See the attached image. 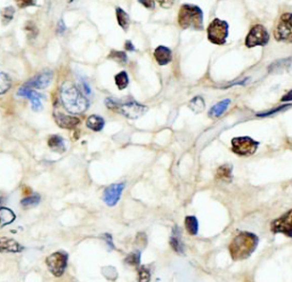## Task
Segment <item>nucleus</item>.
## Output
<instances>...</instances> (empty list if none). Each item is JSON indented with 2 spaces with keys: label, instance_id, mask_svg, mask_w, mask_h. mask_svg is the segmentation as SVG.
Segmentation results:
<instances>
[{
  "label": "nucleus",
  "instance_id": "obj_1",
  "mask_svg": "<svg viewBox=\"0 0 292 282\" xmlns=\"http://www.w3.org/2000/svg\"><path fill=\"white\" fill-rule=\"evenodd\" d=\"M258 243L259 239L255 233L242 231L228 245V252L234 261H243L254 254Z\"/></svg>",
  "mask_w": 292,
  "mask_h": 282
},
{
  "label": "nucleus",
  "instance_id": "obj_2",
  "mask_svg": "<svg viewBox=\"0 0 292 282\" xmlns=\"http://www.w3.org/2000/svg\"><path fill=\"white\" fill-rule=\"evenodd\" d=\"M61 101L65 109L71 113H84L88 109L87 98L82 95L73 83L66 82L62 85Z\"/></svg>",
  "mask_w": 292,
  "mask_h": 282
},
{
  "label": "nucleus",
  "instance_id": "obj_3",
  "mask_svg": "<svg viewBox=\"0 0 292 282\" xmlns=\"http://www.w3.org/2000/svg\"><path fill=\"white\" fill-rule=\"evenodd\" d=\"M177 21L179 26L183 29L200 31L203 29V12L201 11L200 7L185 4L181 6Z\"/></svg>",
  "mask_w": 292,
  "mask_h": 282
},
{
  "label": "nucleus",
  "instance_id": "obj_4",
  "mask_svg": "<svg viewBox=\"0 0 292 282\" xmlns=\"http://www.w3.org/2000/svg\"><path fill=\"white\" fill-rule=\"evenodd\" d=\"M105 104L110 110L118 112V113L122 114L126 118L129 119H138L139 117H142L147 110L145 105L139 104L136 101H126L121 103L110 97L106 98Z\"/></svg>",
  "mask_w": 292,
  "mask_h": 282
},
{
  "label": "nucleus",
  "instance_id": "obj_5",
  "mask_svg": "<svg viewBox=\"0 0 292 282\" xmlns=\"http://www.w3.org/2000/svg\"><path fill=\"white\" fill-rule=\"evenodd\" d=\"M206 34H208V40L214 45H224L226 44L228 37V24L227 22L215 19L209 24L206 29Z\"/></svg>",
  "mask_w": 292,
  "mask_h": 282
},
{
  "label": "nucleus",
  "instance_id": "obj_6",
  "mask_svg": "<svg viewBox=\"0 0 292 282\" xmlns=\"http://www.w3.org/2000/svg\"><path fill=\"white\" fill-rule=\"evenodd\" d=\"M232 151L240 156H250L256 153L259 143L249 136L234 137L231 142Z\"/></svg>",
  "mask_w": 292,
  "mask_h": 282
},
{
  "label": "nucleus",
  "instance_id": "obj_7",
  "mask_svg": "<svg viewBox=\"0 0 292 282\" xmlns=\"http://www.w3.org/2000/svg\"><path fill=\"white\" fill-rule=\"evenodd\" d=\"M274 37L276 42L292 43V14L285 13L277 22V25L274 30Z\"/></svg>",
  "mask_w": 292,
  "mask_h": 282
},
{
  "label": "nucleus",
  "instance_id": "obj_8",
  "mask_svg": "<svg viewBox=\"0 0 292 282\" xmlns=\"http://www.w3.org/2000/svg\"><path fill=\"white\" fill-rule=\"evenodd\" d=\"M269 42V34L265 26L262 24H256L250 29L246 34L244 44L248 48H254L256 46H266Z\"/></svg>",
  "mask_w": 292,
  "mask_h": 282
},
{
  "label": "nucleus",
  "instance_id": "obj_9",
  "mask_svg": "<svg viewBox=\"0 0 292 282\" xmlns=\"http://www.w3.org/2000/svg\"><path fill=\"white\" fill-rule=\"evenodd\" d=\"M48 270L54 276H62L67 265V254L64 252H56L46 258Z\"/></svg>",
  "mask_w": 292,
  "mask_h": 282
},
{
  "label": "nucleus",
  "instance_id": "obj_10",
  "mask_svg": "<svg viewBox=\"0 0 292 282\" xmlns=\"http://www.w3.org/2000/svg\"><path fill=\"white\" fill-rule=\"evenodd\" d=\"M272 233H280L292 239V209L271 223Z\"/></svg>",
  "mask_w": 292,
  "mask_h": 282
},
{
  "label": "nucleus",
  "instance_id": "obj_11",
  "mask_svg": "<svg viewBox=\"0 0 292 282\" xmlns=\"http://www.w3.org/2000/svg\"><path fill=\"white\" fill-rule=\"evenodd\" d=\"M52 80H53V71L46 70L43 71L41 73L34 75L33 78H31L29 82H26L24 84V86L32 89H44L51 85Z\"/></svg>",
  "mask_w": 292,
  "mask_h": 282
},
{
  "label": "nucleus",
  "instance_id": "obj_12",
  "mask_svg": "<svg viewBox=\"0 0 292 282\" xmlns=\"http://www.w3.org/2000/svg\"><path fill=\"white\" fill-rule=\"evenodd\" d=\"M124 183H116V184H112L109 187H106L103 194V200L104 203L112 207L118 204V201L121 196V193L124 190Z\"/></svg>",
  "mask_w": 292,
  "mask_h": 282
},
{
  "label": "nucleus",
  "instance_id": "obj_13",
  "mask_svg": "<svg viewBox=\"0 0 292 282\" xmlns=\"http://www.w3.org/2000/svg\"><path fill=\"white\" fill-rule=\"evenodd\" d=\"M17 95L29 98L30 102H31V106H32V109L34 111H38L43 107V104H41V97L43 96L40 95L39 93L35 92L34 89H32V88H29L23 85V86L19 89V92H17Z\"/></svg>",
  "mask_w": 292,
  "mask_h": 282
},
{
  "label": "nucleus",
  "instance_id": "obj_14",
  "mask_svg": "<svg viewBox=\"0 0 292 282\" xmlns=\"http://www.w3.org/2000/svg\"><path fill=\"white\" fill-rule=\"evenodd\" d=\"M54 118H55V122L58 126L64 129H73L80 124L79 118L71 117V115L61 113V112H55V113H54Z\"/></svg>",
  "mask_w": 292,
  "mask_h": 282
},
{
  "label": "nucleus",
  "instance_id": "obj_15",
  "mask_svg": "<svg viewBox=\"0 0 292 282\" xmlns=\"http://www.w3.org/2000/svg\"><path fill=\"white\" fill-rule=\"evenodd\" d=\"M23 249V246L14 239L0 238V253H21Z\"/></svg>",
  "mask_w": 292,
  "mask_h": 282
},
{
  "label": "nucleus",
  "instance_id": "obj_16",
  "mask_svg": "<svg viewBox=\"0 0 292 282\" xmlns=\"http://www.w3.org/2000/svg\"><path fill=\"white\" fill-rule=\"evenodd\" d=\"M154 57L158 64L167 65L173 60V53L168 47L158 46L154 51Z\"/></svg>",
  "mask_w": 292,
  "mask_h": 282
},
{
  "label": "nucleus",
  "instance_id": "obj_17",
  "mask_svg": "<svg viewBox=\"0 0 292 282\" xmlns=\"http://www.w3.org/2000/svg\"><path fill=\"white\" fill-rule=\"evenodd\" d=\"M170 246H172V248L177 254H184V245L182 241L181 230H179V227L177 226H175L173 230L172 238H170Z\"/></svg>",
  "mask_w": 292,
  "mask_h": 282
},
{
  "label": "nucleus",
  "instance_id": "obj_18",
  "mask_svg": "<svg viewBox=\"0 0 292 282\" xmlns=\"http://www.w3.org/2000/svg\"><path fill=\"white\" fill-rule=\"evenodd\" d=\"M230 104H231V100H228V98H226V100L221 101L219 103H217V104H215L209 111V113H208L209 117H211V118H219L221 115H223L224 113H225V111L227 110V107Z\"/></svg>",
  "mask_w": 292,
  "mask_h": 282
},
{
  "label": "nucleus",
  "instance_id": "obj_19",
  "mask_svg": "<svg viewBox=\"0 0 292 282\" xmlns=\"http://www.w3.org/2000/svg\"><path fill=\"white\" fill-rule=\"evenodd\" d=\"M86 125L89 129H92L94 132H101L105 126V120L101 115L93 114L91 117H88Z\"/></svg>",
  "mask_w": 292,
  "mask_h": 282
},
{
  "label": "nucleus",
  "instance_id": "obj_20",
  "mask_svg": "<svg viewBox=\"0 0 292 282\" xmlns=\"http://www.w3.org/2000/svg\"><path fill=\"white\" fill-rule=\"evenodd\" d=\"M48 146L51 147L53 151L57 152V153H63L66 150L64 140L58 135H53L49 137L48 140Z\"/></svg>",
  "mask_w": 292,
  "mask_h": 282
},
{
  "label": "nucleus",
  "instance_id": "obj_21",
  "mask_svg": "<svg viewBox=\"0 0 292 282\" xmlns=\"http://www.w3.org/2000/svg\"><path fill=\"white\" fill-rule=\"evenodd\" d=\"M216 177L217 180L222 182L230 183L233 178L232 174V166L231 165H223L217 169V173H216Z\"/></svg>",
  "mask_w": 292,
  "mask_h": 282
},
{
  "label": "nucleus",
  "instance_id": "obj_22",
  "mask_svg": "<svg viewBox=\"0 0 292 282\" xmlns=\"http://www.w3.org/2000/svg\"><path fill=\"white\" fill-rule=\"evenodd\" d=\"M15 214L12 212L10 208H2L0 207V226L10 225L15 221Z\"/></svg>",
  "mask_w": 292,
  "mask_h": 282
},
{
  "label": "nucleus",
  "instance_id": "obj_23",
  "mask_svg": "<svg viewBox=\"0 0 292 282\" xmlns=\"http://www.w3.org/2000/svg\"><path fill=\"white\" fill-rule=\"evenodd\" d=\"M115 13H116V20H118V23L120 25V28L123 29L124 31H127L129 28V25H130L129 15L122 10V8H120V7H116Z\"/></svg>",
  "mask_w": 292,
  "mask_h": 282
},
{
  "label": "nucleus",
  "instance_id": "obj_24",
  "mask_svg": "<svg viewBox=\"0 0 292 282\" xmlns=\"http://www.w3.org/2000/svg\"><path fill=\"white\" fill-rule=\"evenodd\" d=\"M185 229L188 234L196 235L199 232V222L195 216H186L185 217Z\"/></svg>",
  "mask_w": 292,
  "mask_h": 282
},
{
  "label": "nucleus",
  "instance_id": "obj_25",
  "mask_svg": "<svg viewBox=\"0 0 292 282\" xmlns=\"http://www.w3.org/2000/svg\"><path fill=\"white\" fill-rule=\"evenodd\" d=\"M40 195L38 193H34V194H31L29 196H25L24 199L21 200V206L25 209L28 208H32L35 207L39 203H40Z\"/></svg>",
  "mask_w": 292,
  "mask_h": 282
},
{
  "label": "nucleus",
  "instance_id": "obj_26",
  "mask_svg": "<svg viewBox=\"0 0 292 282\" xmlns=\"http://www.w3.org/2000/svg\"><path fill=\"white\" fill-rule=\"evenodd\" d=\"M115 85L116 87L119 88V91H123V89L128 86L129 84V77L126 71H121L120 73H118L114 77Z\"/></svg>",
  "mask_w": 292,
  "mask_h": 282
},
{
  "label": "nucleus",
  "instance_id": "obj_27",
  "mask_svg": "<svg viewBox=\"0 0 292 282\" xmlns=\"http://www.w3.org/2000/svg\"><path fill=\"white\" fill-rule=\"evenodd\" d=\"M188 106H190V109L193 112H195V113H200V112H202V111L204 110L205 103L203 101V98L200 97V96H196L194 98H192V101L190 102V104H188Z\"/></svg>",
  "mask_w": 292,
  "mask_h": 282
},
{
  "label": "nucleus",
  "instance_id": "obj_28",
  "mask_svg": "<svg viewBox=\"0 0 292 282\" xmlns=\"http://www.w3.org/2000/svg\"><path fill=\"white\" fill-rule=\"evenodd\" d=\"M292 65V57H289V59H284V60H280L276 61L275 63H273L271 66H269V71H283L289 69Z\"/></svg>",
  "mask_w": 292,
  "mask_h": 282
},
{
  "label": "nucleus",
  "instance_id": "obj_29",
  "mask_svg": "<svg viewBox=\"0 0 292 282\" xmlns=\"http://www.w3.org/2000/svg\"><path fill=\"white\" fill-rule=\"evenodd\" d=\"M109 60H113L114 62H118L119 64H126L128 61V56L127 54L124 52H120V51H112L109 56H107Z\"/></svg>",
  "mask_w": 292,
  "mask_h": 282
},
{
  "label": "nucleus",
  "instance_id": "obj_30",
  "mask_svg": "<svg viewBox=\"0 0 292 282\" xmlns=\"http://www.w3.org/2000/svg\"><path fill=\"white\" fill-rule=\"evenodd\" d=\"M12 86V80L8 77V74L0 72V95L8 92V89Z\"/></svg>",
  "mask_w": 292,
  "mask_h": 282
},
{
  "label": "nucleus",
  "instance_id": "obj_31",
  "mask_svg": "<svg viewBox=\"0 0 292 282\" xmlns=\"http://www.w3.org/2000/svg\"><path fill=\"white\" fill-rule=\"evenodd\" d=\"M14 14H15L14 7L8 6V7L4 8V10L2 11L3 24H4V25H7L8 23H10V22L13 20V17H14Z\"/></svg>",
  "mask_w": 292,
  "mask_h": 282
},
{
  "label": "nucleus",
  "instance_id": "obj_32",
  "mask_svg": "<svg viewBox=\"0 0 292 282\" xmlns=\"http://www.w3.org/2000/svg\"><path fill=\"white\" fill-rule=\"evenodd\" d=\"M124 263L130 266H139V264H141V253L136 252L129 254L128 256L126 257Z\"/></svg>",
  "mask_w": 292,
  "mask_h": 282
},
{
  "label": "nucleus",
  "instance_id": "obj_33",
  "mask_svg": "<svg viewBox=\"0 0 292 282\" xmlns=\"http://www.w3.org/2000/svg\"><path fill=\"white\" fill-rule=\"evenodd\" d=\"M151 272L146 266H141L138 271V282H150Z\"/></svg>",
  "mask_w": 292,
  "mask_h": 282
},
{
  "label": "nucleus",
  "instance_id": "obj_34",
  "mask_svg": "<svg viewBox=\"0 0 292 282\" xmlns=\"http://www.w3.org/2000/svg\"><path fill=\"white\" fill-rule=\"evenodd\" d=\"M286 107H290V105H284V106H278L277 109H273V110H269V111H267V112H264V113H259V114H257L258 117H267V115H271V114H273V113H276V112H278V111H281V110H283V109H286Z\"/></svg>",
  "mask_w": 292,
  "mask_h": 282
},
{
  "label": "nucleus",
  "instance_id": "obj_35",
  "mask_svg": "<svg viewBox=\"0 0 292 282\" xmlns=\"http://www.w3.org/2000/svg\"><path fill=\"white\" fill-rule=\"evenodd\" d=\"M138 3L142 4L145 8H149V10H153L155 7V0H138Z\"/></svg>",
  "mask_w": 292,
  "mask_h": 282
},
{
  "label": "nucleus",
  "instance_id": "obj_36",
  "mask_svg": "<svg viewBox=\"0 0 292 282\" xmlns=\"http://www.w3.org/2000/svg\"><path fill=\"white\" fill-rule=\"evenodd\" d=\"M16 4L21 8H25V7L32 6L34 4V0H16Z\"/></svg>",
  "mask_w": 292,
  "mask_h": 282
},
{
  "label": "nucleus",
  "instance_id": "obj_37",
  "mask_svg": "<svg viewBox=\"0 0 292 282\" xmlns=\"http://www.w3.org/2000/svg\"><path fill=\"white\" fill-rule=\"evenodd\" d=\"M156 2L159 3V5L162 7V8H165V10H168V8L172 7L174 5V3H175V0H156Z\"/></svg>",
  "mask_w": 292,
  "mask_h": 282
},
{
  "label": "nucleus",
  "instance_id": "obj_38",
  "mask_svg": "<svg viewBox=\"0 0 292 282\" xmlns=\"http://www.w3.org/2000/svg\"><path fill=\"white\" fill-rule=\"evenodd\" d=\"M25 30L29 31V35H32V33H33V35L35 37V35H37V33H38V30H37V28H35V25L33 23L26 24Z\"/></svg>",
  "mask_w": 292,
  "mask_h": 282
},
{
  "label": "nucleus",
  "instance_id": "obj_39",
  "mask_svg": "<svg viewBox=\"0 0 292 282\" xmlns=\"http://www.w3.org/2000/svg\"><path fill=\"white\" fill-rule=\"evenodd\" d=\"M282 102H291L292 101V89L290 92H287L284 96L281 98Z\"/></svg>",
  "mask_w": 292,
  "mask_h": 282
},
{
  "label": "nucleus",
  "instance_id": "obj_40",
  "mask_svg": "<svg viewBox=\"0 0 292 282\" xmlns=\"http://www.w3.org/2000/svg\"><path fill=\"white\" fill-rule=\"evenodd\" d=\"M124 47H126V51H128V52H134L135 51V47H134L133 43L129 42V40H127V42H126Z\"/></svg>",
  "mask_w": 292,
  "mask_h": 282
},
{
  "label": "nucleus",
  "instance_id": "obj_41",
  "mask_svg": "<svg viewBox=\"0 0 292 282\" xmlns=\"http://www.w3.org/2000/svg\"><path fill=\"white\" fill-rule=\"evenodd\" d=\"M65 29H66V28H65L64 22H63V21L61 20L60 22H58V32L63 33V32H64V31H65Z\"/></svg>",
  "mask_w": 292,
  "mask_h": 282
}]
</instances>
